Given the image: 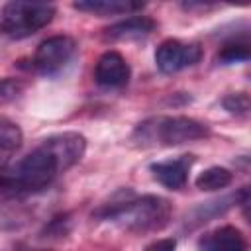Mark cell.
I'll list each match as a JSON object with an SVG mask.
<instances>
[{"mask_svg":"<svg viewBox=\"0 0 251 251\" xmlns=\"http://www.w3.org/2000/svg\"><path fill=\"white\" fill-rule=\"evenodd\" d=\"M102 222H110L131 233H147L163 229L171 220V204L153 194L116 198L110 204H104L94 214Z\"/></svg>","mask_w":251,"mask_h":251,"instance_id":"cell-1","label":"cell"},{"mask_svg":"<svg viewBox=\"0 0 251 251\" xmlns=\"http://www.w3.org/2000/svg\"><path fill=\"white\" fill-rule=\"evenodd\" d=\"M208 135V127L188 116H153L143 120L131 131L129 141L139 149L173 147L196 141Z\"/></svg>","mask_w":251,"mask_h":251,"instance_id":"cell-2","label":"cell"},{"mask_svg":"<svg viewBox=\"0 0 251 251\" xmlns=\"http://www.w3.org/2000/svg\"><path fill=\"white\" fill-rule=\"evenodd\" d=\"M63 173L59 159L41 141L29 155L0 173V188L8 192H37Z\"/></svg>","mask_w":251,"mask_h":251,"instance_id":"cell-3","label":"cell"},{"mask_svg":"<svg viewBox=\"0 0 251 251\" xmlns=\"http://www.w3.org/2000/svg\"><path fill=\"white\" fill-rule=\"evenodd\" d=\"M53 16L55 6L49 2L14 0L2 8V29L14 39H24L49 25Z\"/></svg>","mask_w":251,"mask_h":251,"instance_id":"cell-4","label":"cell"},{"mask_svg":"<svg viewBox=\"0 0 251 251\" xmlns=\"http://www.w3.org/2000/svg\"><path fill=\"white\" fill-rule=\"evenodd\" d=\"M76 53V43L69 35H53L41 41L33 53L31 67L45 76H55L59 75L75 57Z\"/></svg>","mask_w":251,"mask_h":251,"instance_id":"cell-5","label":"cell"},{"mask_svg":"<svg viewBox=\"0 0 251 251\" xmlns=\"http://www.w3.org/2000/svg\"><path fill=\"white\" fill-rule=\"evenodd\" d=\"M202 59V49L196 43H182L178 39H165L155 51L157 69L165 75L178 73L182 69L194 67Z\"/></svg>","mask_w":251,"mask_h":251,"instance_id":"cell-6","label":"cell"},{"mask_svg":"<svg viewBox=\"0 0 251 251\" xmlns=\"http://www.w3.org/2000/svg\"><path fill=\"white\" fill-rule=\"evenodd\" d=\"M129 76L131 69L118 51H106L94 67V80L102 88H124Z\"/></svg>","mask_w":251,"mask_h":251,"instance_id":"cell-7","label":"cell"},{"mask_svg":"<svg viewBox=\"0 0 251 251\" xmlns=\"http://www.w3.org/2000/svg\"><path fill=\"white\" fill-rule=\"evenodd\" d=\"M194 163V155H180L176 159L157 161L149 165V171L153 173V178L171 190H180L186 184L188 171Z\"/></svg>","mask_w":251,"mask_h":251,"instance_id":"cell-8","label":"cell"},{"mask_svg":"<svg viewBox=\"0 0 251 251\" xmlns=\"http://www.w3.org/2000/svg\"><path fill=\"white\" fill-rule=\"evenodd\" d=\"M198 251H247L245 235L233 226H222L206 231L198 239Z\"/></svg>","mask_w":251,"mask_h":251,"instance_id":"cell-9","label":"cell"},{"mask_svg":"<svg viewBox=\"0 0 251 251\" xmlns=\"http://www.w3.org/2000/svg\"><path fill=\"white\" fill-rule=\"evenodd\" d=\"M155 22L147 16H131L118 24H112L104 29V37L110 41H131V39H143L155 29Z\"/></svg>","mask_w":251,"mask_h":251,"instance_id":"cell-10","label":"cell"},{"mask_svg":"<svg viewBox=\"0 0 251 251\" xmlns=\"http://www.w3.org/2000/svg\"><path fill=\"white\" fill-rule=\"evenodd\" d=\"M73 8L94 16H118V14L141 12L145 4L131 0H80V2H73Z\"/></svg>","mask_w":251,"mask_h":251,"instance_id":"cell-11","label":"cell"},{"mask_svg":"<svg viewBox=\"0 0 251 251\" xmlns=\"http://www.w3.org/2000/svg\"><path fill=\"white\" fill-rule=\"evenodd\" d=\"M22 141H24V135H22L20 126L0 116V163L18 151Z\"/></svg>","mask_w":251,"mask_h":251,"instance_id":"cell-12","label":"cell"},{"mask_svg":"<svg viewBox=\"0 0 251 251\" xmlns=\"http://www.w3.org/2000/svg\"><path fill=\"white\" fill-rule=\"evenodd\" d=\"M231 180H233V173H231V171H227V169H224V167H210V169L202 171V173L196 176L194 184H196V188H200V190L212 192V190H222V188L229 186Z\"/></svg>","mask_w":251,"mask_h":251,"instance_id":"cell-13","label":"cell"},{"mask_svg":"<svg viewBox=\"0 0 251 251\" xmlns=\"http://www.w3.org/2000/svg\"><path fill=\"white\" fill-rule=\"evenodd\" d=\"M229 202H235L237 204V194H233V196H227V198H222V200H212V202H204V204H200L198 208H194L192 210V220L196 222V224H202V222H208L210 218H214V216H218V214H224L231 204Z\"/></svg>","mask_w":251,"mask_h":251,"instance_id":"cell-14","label":"cell"},{"mask_svg":"<svg viewBox=\"0 0 251 251\" xmlns=\"http://www.w3.org/2000/svg\"><path fill=\"white\" fill-rule=\"evenodd\" d=\"M247 59H249V45L245 41H229L218 53V61H222L224 65L243 63Z\"/></svg>","mask_w":251,"mask_h":251,"instance_id":"cell-15","label":"cell"},{"mask_svg":"<svg viewBox=\"0 0 251 251\" xmlns=\"http://www.w3.org/2000/svg\"><path fill=\"white\" fill-rule=\"evenodd\" d=\"M222 106L237 116V118H247L249 116V96L245 92H233V94H227L224 100H222Z\"/></svg>","mask_w":251,"mask_h":251,"instance_id":"cell-16","label":"cell"},{"mask_svg":"<svg viewBox=\"0 0 251 251\" xmlns=\"http://www.w3.org/2000/svg\"><path fill=\"white\" fill-rule=\"evenodd\" d=\"M69 227H71L69 218L67 216H57L49 222V226L45 227V233H49V237H61L69 231Z\"/></svg>","mask_w":251,"mask_h":251,"instance_id":"cell-17","label":"cell"},{"mask_svg":"<svg viewBox=\"0 0 251 251\" xmlns=\"http://www.w3.org/2000/svg\"><path fill=\"white\" fill-rule=\"evenodd\" d=\"M175 249H176V239L175 237H165V239L153 241L145 251H175Z\"/></svg>","mask_w":251,"mask_h":251,"instance_id":"cell-18","label":"cell"},{"mask_svg":"<svg viewBox=\"0 0 251 251\" xmlns=\"http://www.w3.org/2000/svg\"><path fill=\"white\" fill-rule=\"evenodd\" d=\"M18 94V84L14 80H2L0 82V102L12 100Z\"/></svg>","mask_w":251,"mask_h":251,"instance_id":"cell-19","label":"cell"}]
</instances>
